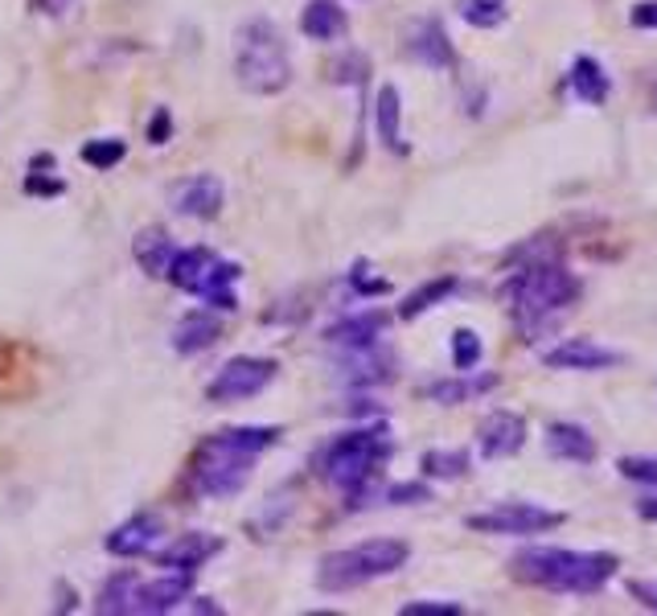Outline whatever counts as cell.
I'll return each mask as SVG.
<instances>
[{"instance_id": "cell-1", "label": "cell", "mask_w": 657, "mask_h": 616, "mask_svg": "<svg viewBox=\"0 0 657 616\" xmlns=\"http://www.w3.org/2000/svg\"><path fill=\"white\" fill-rule=\"evenodd\" d=\"M514 579L564 596H596L617 576V560L604 551H567V546H526L509 560Z\"/></svg>"}, {"instance_id": "cell-2", "label": "cell", "mask_w": 657, "mask_h": 616, "mask_svg": "<svg viewBox=\"0 0 657 616\" xmlns=\"http://www.w3.org/2000/svg\"><path fill=\"white\" fill-rule=\"evenodd\" d=\"M502 300H506V309L526 334H539L543 325L564 317L567 309L580 300V280L559 260H534L522 263L509 276L506 288H502Z\"/></svg>"}, {"instance_id": "cell-3", "label": "cell", "mask_w": 657, "mask_h": 616, "mask_svg": "<svg viewBox=\"0 0 657 616\" xmlns=\"http://www.w3.org/2000/svg\"><path fill=\"white\" fill-rule=\"evenodd\" d=\"M280 440V428H230L193 456V489L206 498H235L251 481L255 456Z\"/></svg>"}, {"instance_id": "cell-4", "label": "cell", "mask_w": 657, "mask_h": 616, "mask_svg": "<svg viewBox=\"0 0 657 616\" xmlns=\"http://www.w3.org/2000/svg\"><path fill=\"white\" fill-rule=\"evenodd\" d=\"M391 461V440L387 428H362L338 436L325 456H320V473L333 489H341L350 505H362L366 489L375 486L378 468Z\"/></svg>"}, {"instance_id": "cell-5", "label": "cell", "mask_w": 657, "mask_h": 616, "mask_svg": "<svg viewBox=\"0 0 657 616\" xmlns=\"http://www.w3.org/2000/svg\"><path fill=\"white\" fill-rule=\"evenodd\" d=\"M235 75L251 95H280L292 83V58L271 21H247L235 38Z\"/></svg>"}, {"instance_id": "cell-6", "label": "cell", "mask_w": 657, "mask_h": 616, "mask_svg": "<svg viewBox=\"0 0 657 616\" xmlns=\"http://www.w3.org/2000/svg\"><path fill=\"white\" fill-rule=\"evenodd\" d=\"M412 555V546L399 539H370L325 555L317 567L320 592H354L362 583H375L382 576H394Z\"/></svg>"}, {"instance_id": "cell-7", "label": "cell", "mask_w": 657, "mask_h": 616, "mask_svg": "<svg viewBox=\"0 0 657 616\" xmlns=\"http://www.w3.org/2000/svg\"><path fill=\"white\" fill-rule=\"evenodd\" d=\"M465 523H469V530H481V535H543V530L564 526V514L543 510L534 502H502L485 514H469Z\"/></svg>"}, {"instance_id": "cell-8", "label": "cell", "mask_w": 657, "mask_h": 616, "mask_svg": "<svg viewBox=\"0 0 657 616\" xmlns=\"http://www.w3.org/2000/svg\"><path fill=\"white\" fill-rule=\"evenodd\" d=\"M271 378H276L271 357H230L206 387V399L210 403H243V399H255Z\"/></svg>"}, {"instance_id": "cell-9", "label": "cell", "mask_w": 657, "mask_h": 616, "mask_svg": "<svg viewBox=\"0 0 657 616\" xmlns=\"http://www.w3.org/2000/svg\"><path fill=\"white\" fill-rule=\"evenodd\" d=\"M526 444V419L518 411H493L477 428V449L485 461H506Z\"/></svg>"}, {"instance_id": "cell-10", "label": "cell", "mask_w": 657, "mask_h": 616, "mask_svg": "<svg viewBox=\"0 0 657 616\" xmlns=\"http://www.w3.org/2000/svg\"><path fill=\"white\" fill-rule=\"evenodd\" d=\"M551 370H583V374H596V370H612L624 362V354L617 350H604L596 341H564V345H555V350H546L543 357Z\"/></svg>"}, {"instance_id": "cell-11", "label": "cell", "mask_w": 657, "mask_h": 616, "mask_svg": "<svg viewBox=\"0 0 657 616\" xmlns=\"http://www.w3.org/2000/svg\"><path fill=\"white\" fill-rule=\"evenodd\" d=\"M173 210L177 214H186V218H218V210H223V181L218 177H210V173H198V177H189L181 186L173 189Z\"/></svg>"}, {"instance_id": "cell-12", "label": "cell", "mask_w": 657, "mask_h": 616, "mask_svg": "<svg viewBox=\"0 0 657 616\" xmlns=\"http://www.w3.org/2000/svg\"><path fill=\"white\" fill-rule=\"evenodd\" d=\"M218 551H223V539H218V535L189 530L181 539H173V546L156 551V563H161L165 571H186V576H193V571H198L210 555H218Z\"/></svg>"}, {"instance_id": "cell-13", "label": "cell", "mask_w": 657, "mask_h": 616, "mask_svg": "<svg viewBox=\"0 0 657 616\" xmlns=\"http://www.w3.org/2000/svg\"><path fill=\"white\" fill-rule=\"evenodd\" d=\"M391 366H394V357L382 350V341H375V345L345 350V357H341V378L354 382V387H378V382H387L394 374Z\"/></svg>"}, {"instance_id": "cell-14", "label": "cell", "mask_w": 657, "mask_h": 616, "mask_svg": "<svg viewBox=\"0 0 657 616\" xmlns=\"http://www.w3.org/2000/svg\"><path fill=\"white\" fill-rule=\"evenodd\" d=\"M546 452L555 461H567V465H592L596 461V440L580 424H564L559 419V424L546 428Z\"/></svg>"}, {"instance_id": "cell-15", "label": "cell", "mask_w": 657, "mask_h": 616, "mask_svg": "<svg viewBox=\"0 0 657 616\" xmlns=\"http://www.w3.org/2000/svg\"><path fill=\"white\" fill-rule=\"evenodd\" d=\"M131 255H136V263L149 272L152 280H169V267H173V260H177V247H173L169 230L149 226V230H140V235H136Z\"/></svg>"}, {"instance_id": "cell-16", "label": "cell", "mask_w": 657, "mask_h": 616, "mask_svg": "<svg viewBox=\"0 0 657 616\" xmlns=\"http://www.w3.org/2000/svg\"><path fill=\"white\" fill-rule=\"evenodd\" d=\"M497 387V374H472V370H460V378H440L428 387V399L440 403V407H460V403H472Z\"/></svg>"}, {"instance_id": "cell-17", "label": "cell", "mask_w": 657, "mask_h": 616, "mask_svg": "<svg viewBox=\"0 0 657 616\" xmlns=\"http://www.w3.org/2000/svg\"><path fill=\"white\" fill-rule=\"evenodd\" d=\"M567 87H571V95H576L580 103H587V108L608 103V91H612V83H608V75H604V66L592 54H580L576 62H571V71H567Z\"/></svg>"}, {"instance_id": "cell-18", "label": "cell", "mask_w": 657, "mask_h": 616, "mask_svg": "<svg viewBox=\"0 0 657 616\" xmlns=\"http://www.w3.org/2000/svg\"><path fill=\"white\" fill-rule=\"evenodd\" d=\"M375 128H378V140H382L394 156H407V140H403V99H399V91H394L391 83H387L375 99Z\"/></svg>"}, {"instance_id": "cell-19", "label": "cell", "mask_w": 657, "mask_h": 616, "mask_svg": "<svg viewBox=\"0 0 657 616\" xmlns=\"http://www.w3.org/2000/svg\"><path fill=\"white\" fill-rule=\"evenodd\" d=\"M189 579L193 576H186V571H165L161 579L144 583V588H140V616L181 608V600L189 596Z\"/></svg>"}, {"instance_id": "cell-20", "label": "cell", "mask_w": 657, "mask_h": 616, "mask_svg": "<svg viewBox=\"0 0 657 616\" xmlns=\"http://www.w3.org/2000/svg\"><path fill=\"white\" fill-rule=\"evenodd\" d=\"M218 337H223V325H218L214 313H189V317L173 325V350L177 354H202Z\"/></svg>"}, {"instance_id": "cell-21", "label": "cell", "mask_w": 657, "mask_h": 616, "mask_svg": "<svg viewBox=\"0 0 657 616\" xmlns=\"http://www.w3.org/2000/svg\"><path fill=\"white\" fill-rule=\"evenodd\" d=\"M156 539H161V523L156 518H131L119 530L108 535V551L119 555V560H131V555H149L156 551Z\"/></svg>"}, {"instance_id": "cell-22", "label": "cell", "mask_w": 657, "mask_h": 616, "mask_svg": "<svg viewBox=\"0 0 657 616\" xmlns=\"http://www.w3.org/2000/svg\"><path fill=\"white\" fill-rule=\"evenodd\" d=\"M214 263H218V255L214 251H206V247H189V251H177V260H173L169 267V280L181 288V292H202V284L210 280V272H214Z\"/></svg>"}, {"instance_id": "cell-23", "label": "cell", "mask_w": 657, "mask_h": 616, "mask_svg": "<svg viewBox=\"0 0 657 616\" xmlns=\"http://www.w3.org/2000/svg\"><path fill=\"white\" fill-rule=\"evenodd\" d=\"M140 576L136 571H119L103 583V592H99V613L108 616H140Z\"/></svg>"}, {"instance_id": "cell-24", "label": "cell", "mask_w": 657, "mask_h": 616, "mask_svg": "<svg viewBox=\"0 0 657 616\" xmlns=\"http://www.w3.org/2000/svg\"><path fill=\"white\" fill-rule=\"evenodd\" d=\"M387 334V317L382 313H357V317H345L329 329V341L341 345V350H357V345H375Z\"/></svg>"}, {"instance_id": "cell-25", "label": "cell", "mask_w": 657, "mask_h": 616, "mask_svg": "<svg viewBox=\"0 0 657 616\" xmlns=\"http://www.w3.org/2000/svg\"><path fill=\"white\" fill-rule=\"evenodd\" d=\"M301 29L313 41H333L350 29V21L338 9V0H308L301 13Z\"/></svg>"}, {"instance_id": "cell-26", "label": "cell", "mask_w": 657, "mask_h": 616, "mask_svg": "<svg viewBox=\"0 0 657 616\" xmlns=\"http://www.w3.org/2000/svg\"><path fill=\"white\" fill-rule=\"evenodd\" d=\"M407 50H412V58L428 62L435 71H448L452 66V46H448V38H444V29H440V21H419L412 29Z\"/></svg>"}, {"instance_id": "cell-27", "label": "cell", "mask_w": 657, "mask_h": 616, "mask_svg": "<svg viewBox=\"0 0 657 616\" xmlns=\"http://www.w3.org/2000/svg\"><path fill=\"white\" fill-rule=\"evenodd\" d=\"M243 272H239V263H214V272H210V280L202 284V292L198 297L206 300V304H214V309H223V313H230L235 309V292H230V284L239 280Z\"/></svg>"}, {"instance_id": "cell-28", "label": "cell", "mask_w": 657, "mask_h": 616, "mask_svg": "<svg viewBox=\"0 0 657 616\" xmlns=\"http://www.w3.org/2000/svg\"><path fill=\"white\" fill-rule=\"evenodd\" d=\"M469 452L465 449H428L424 452V473L435 481H460L469 473Z\"/></svg>"}, {"instance_id": "cell-29", "label": "cell", "mask_w": 657, "mask_h": 616, "mask_svg": "<svg viewBox=\"0 0 657 616\" xmlns=\"http://www.w3.org/2000/svg\"><path fill=\"white\" fill-rule=\"evenodd\" d=\"M452 292H456V280L452 276H444V280H428L424 288H415L412 297L403 300V309H399V317L403 320H415V317H424L432 304H440V300H448Z\"/></svg>"}, {"instance_id": "cell-30", "label": "cell", "mask_w": 657, "mask_h": 616, "mask_svg": "<svg viewBox=\"0 0 657 616\" xmlns=\"http://www.w3.org/2000/svg\"><path fill=\"white\" fill-rule=\"evenodd\" d=\"M460 21L472 29H497L509 17V0H460Z\"/></svg>"}, {"instance_id": "cell-31", "label": "cell", "mask_w": 657, "mask_h": 616, "mask_svg": "<svg viewBox=\"0 0 657 616\" xmlns=\"http://www.w3.org/2000/svg\"><path fill=\"white\" fill-rule=\"evenodd\" d=\"M481 362V337L472 334V329H456L452 334V366L456 370H472Z\"/></svg>"}, {"instance_id": "cell-32", "label": "cell", "mask_w": 657, "mask_h": 616, "mask_svg": "<svg viewBox=\"0 0 657 616\" xmlns=\"http://www.w3.org/2000/svg\"><path fill=\"white\" fill-rule=\"evenodd\" d=\"M124 140H91L87 149H83V161L91 168H112V165H119L124 161Z\"/></svg>"}, {"instance_id": "cell-33", "label": "cell", "mask_w": 657, "mask_h": 616, "mask_svg": "<svg viewBox=\"0 0 657 616\" xmlns=\"http://www.w3.org/2000/svg\"><path fill=\"white\" fill-rule=\"evenodd\" d=\"M620 473L645 489H657V456H620Z\"/></svg>"}, {"instance_id": "cell-34", "label": "cell", "mask_w": 657, "mask_h": 616, "mask_svg": "<svg viewBox=\"0 0 657 616\" xmlns=\"http://www.w3.org/2000/svg\"><path fill=\"white\" fill-rule=\"evenodd\" d=\"M350 284H354V292L357 297H382L391 284L382 280V276H370V267L366 263H357L354 272H350Z\"/></svg>"}, {"instance_id": "cell-35", "label": "cell", "mask_w": 657, "mask_h": 616, "mask_svg": "<svg viewBox=\"0 0 657 616\" xmlns=\"http://www.w3.org/2000/svg\"><path fill=\"white\" fill-rule=\"evenodd\" d=\"M465 608L452 604V600H415V604H403V616H460Z\"/></svg>"}, {"instance_id": "cell-36", "label": "cell", "mask_w": 657, "mask_h": 616, "mask_svg": "<svg viewBox=\"0 0 657 616\" xmlns=\"http://www.w3.org/2000/svg\"><path fill=\"white\" fill-rule=\"evenodd\" d=\"M432 493H428V486H419V481H403V486H391L387 489V502L394 505H415V502H428Z\"/></svg>"}, {"instance_id": "cell-37", "label": "cell", "mask_w": 657, "mask_h": 616, "mask_svg": "<svg viewBox=\"0 0 657 616\" xmlns=\"http://www.w3.org/2000/svg\"><path fill=\"white\" fill-rule=\"evenodd\" d=\"M629 21L637 25V29H657V0H641L629 9Z\"/></svg>"}, {"instance_id": "cell-38", "label": "cell", "mask_w": 657, "mask_h": 616, "mask_svg": "<svg viewBox=\"0 0 657 616\" xmlns=\"http://www.w3.org/2000/svg\"><path fill=\"white\" fill-rule=\"evenodd\" d=\"M629 592L637 596V604H645V608H654L657 613V579H633Z\"/></svg>"}, {"instance_id": "cell-39", "label": "cell", "mask_w": 657, "mask_h": 616, "mask_svg": "<svg viewBox=\"0 0 657 616\" xmlns=\"http://www.w3.org/2000/svg\"><path fill=\"white\" fill-rule=\"evenodd\" d=\"M149 136H152V144H165V136H169V112H156V115H152Z\"/></svg>"}, {"instance_id": "cell-40", "label": "cell", "mask_w": 657, "mask_h": 616, "mask_svg": "<svg viewBox=\"0 0 657 616\" xmlns=\"http://www.w3.org/2000/svg\"><path fill=\"white\" fill-rule=\"evenodd\" d=\"M637 518H645V523H657V489L654 493H645L637 502Z\"/></svg>"}, {"instance_id": "cell-41", "label": "cell", "mask_w": 657, "mask_h": 616, "mask_svg": "<svg viewBox=\"0 0 657 616\" xmlns=\"http://www.w3.org/2000/svg\"><path fill=\"white\" fill-rule=\"evenodd\" d=\"M25 189H29V193H62V181H38V177H29Z\"/></svg>"}, {"instance_id": "cell-42", "label": "cell", "mask_w": 657, "mask_h": 616, "mask_svg": "<svg viewBox=\"0 0 657 616\" xmlns=\"http://www.w3.org/2000/svg\"><path fill=\"white\" fill-rule=\"evenodd\" d=\"M41 9H46V13H62V9H66V4H71V0H38Z\"/></svg>"}, {"instance_id": "cell-43", "label": "cell", "mask_w": 657, "mask_h": 616, "mask_svg": "<svg viewBox=\"0 0 657 616\" xmlns=\"http://www.w3.org/2000/svg\"><path fill=\"white\" fill-rule=\"evenodd\" d=\"M4 362H9V350H4V345H0V370H4Z\"/></svg>"}]
</instances>
